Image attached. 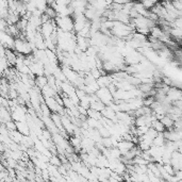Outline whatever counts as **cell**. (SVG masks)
Segmentation results:
<instances>
[{"mask_svg":"<svg viewBox=\"0 0 182 182\" xmlns=\"http://www.w3.org/2000/svg\"><path fill=\"white\" fill-rule=\"evenodd\" d=\"M44 13L47 14L50 18H56V16H57V13H56V11H54V8H51L50 5H48V7L45 9Z\"/></svg>","mask_w":182,"mask_h":182,"instance_id":"19","label":"cell"},{"mask_svg":"<svg viewBox=\"0 0 182 182\" xmlns=\"http://www.w3.org/2000/svg\"><path fill=\"white\" fill-rule=\"evenodd\" d=\"M40 107H41V114H42V116H50L51 111H50V109L47 107L46 103H45L44 101L41 102Z\"/></svg>","mask_w":182,"mask_h":182,"instance_id":"18","label":"cell"},{"mask_svg":"<svg viewBox=\"0 0 182 182\" xmlns=\"http://www.w3.org/2000/svg\"><path fill=\"white\" fill-rule=\"evenodd\" d=\"M41 93H42V96L44 98H47V97H54L57 95V91L54 89V87H51L50 85L46 84L45 86H43L41 89Z\"/></svg>","mask_w":182,"mask_h":182,"instance_id":"9","label":"cell"},{"mask_svg":"<svg viewBox=\"0 0 182 182\" xmlns=\"http://www.w3.org/2000/svg\"><path fill=\"white\" fill-rule=\"evenodd\" d=\"M165 141L166 140L163 135V132H158L157 136L152 140V145H154V146H164Z\"/></svg>","mask_w":182,"mask_h":182,"instance_id":"14","label":"cell"},{"mask_svg":"<svg viewBox=\"0 0 182 182\" xmlns=\"http://www.w3.org/2000/svg\"><path fill=\"white\" fill-rule=\"evenodd\" d=\"M47 84V77L45 75L42 76H35L34 78V85L37 86L38 89H42L43 86Z\"/></svg>","mask_w":182,"mask_h":182,"instance_id":"11","label":"cell"},{"mask_svg":"<svg viewBox=\"0 0 182 182\" xmlns=\"http://www.w3.org/2000/svg\"><path fill=\"white\" fill-rule=\"evenodd\" d=\"M5 127H7L8 131H14V130H16V122H14V120H8L7 122H5Z\"/></svg>","mask_w":182,"mask_h":182,"instance_id":"20","label":"cell"},{"mask_svg":"<svg viewBox=\"0 0 182 182\" xmlns=\"http://www.w3.org/2000/svg\"><path fill=\"white\" fill-rule=\"evenodd\" d=\"M171 5L178 11H182V0H171Z\"/></svg>","mask_w":182,"mask_h":182,"instance_id":"21","label":"cell"},{"mask_svg":"<svg viewBox=\"0 0 182 182\" xmlns=\"http://www.w3.org/2000/svg\"><path fill=\"white\" fill-rule=\"evenodd\" d=\"M166 99L171 102L175 101V100L182 99L181 89H180L179 87H176V86H169L168 91H167V93H166Z\"/></svg>","mask_w":182,"mask_h":182,"instance_id":"5","label":"cell"},{"mask_svg":"<svg viewBox=\"0 0 182 182\" xmlns=\"http://www.w3.org/2000/svg\"><path fill=\"white\" fill-rule=\"evenodd\" d=\"M57 28L64 32H71L73 30V19L71 16H56L54 18Z\"/></svg>","mask_w":182,"mask_h":182,"instance_id":"1","label":"cell"},{"mask_svg":"<svg viewBox=\"0 0 182 182\" xmlns=\"http://www.w3.org/2000/svg\"><path fill=\"white\" fill-rule=\"evenodd\" d=\"M108 158H112V159H120L122 157V152L120 150L117 148V147H111V148H108Z\"/></svg>","mask_w":182,"mask_h":182,"instance_id":"13","label":"cell"},{"mask_svg":"<svg viewBox=\"0 0 182 182\" xmlns=\"http://www.w3.org/2000/svg\"><path fill=\"white\" fill-rule=\"evenodd\" d=\"M14 50L17 52V54H21L24 56H28V54H32V48L30 43L27 40H21V38L17 37L14 40Z\"/></svg>","mask_w":182,"mask_h":182,"instance_id":"2","label":"cell"},{"mask_svg":"<svg viewBox=\"0 0 182 182\" xmlns=\"http://www.w3.org/2000/svg\"><path fill=\"white\" fill-rule=\"evenodd\" d=\"M159 1H164V0H159Z\"/></svg>","mask_w":182,"mask_h":182,"instance_id":"26","label":"cell"},{"mask_svg":"<svg viewBox=\"0 0 182 182\" xmlns=\"http://www.w3.org/2000/svg\"><path fill=\"white\" fill-rule=\"evenodd\" d=\"M16 122V130L19 131L22 135H30V128L26 120H20V122Z\"/></svg>","mask_w":182,"mask_h":182,"instance_id":"8","label":"cell"},{"mask_svg":"<svg viewBox=\"0 0 182 182\" xmlns=\"http://www.w3.org/2000/svg\"><path fill=\"white\" fill-rule=\"evenodd\" d=\"M73 17V16H71ZM73 31L78 32L80 31V30L83 29L85 24L87 22V19L85 18V16L83 14H79V15H73Z\"/></svg>","mask_w":182,"mask_h":182,"instance_id":"4","label":"cell"},{"mask_svg":"<svg viewBox=\"0 0 182 182\" xmlns=\"http://www.w3.org/2000/svg\"><path fill=\"white\" fill-rule=\"evenodd\" d=\"M8 26H9V24L7 22V20L3 19V18H0V31H5V32Z\"/></svg>","mask_w":182,"mask_h":182,"instance_id":"22","label":"cell"},{"mask_svg":"<svg viewBox=\"0 0 182 182\" xmlns=\"http://www.w3.org/2000/svg\"><path fill=\"white\" fill-rule=\"evenodd\" d=\"M149 1H150V2H152L153 5H155V3L159 2V0H149Z\"/></svg>","mask_w":182,"mask_h":182,"instance_id":"25","label":"cell"},{"mask_svg":"<svg viewBox=\"0 0 182 182\" xmlns=\"http://www.w3.org/2000/svg\"><path fill=\"white\" fill-rule=\"evenodd\" d=\"M160 120H161V122H162V124L164 125L165 129H167V128H171V127H173V125H174V120L171 119V116L167 115V114H165V115L163 116V117L161 118Z\"/></svg>","mask_w":182,"mask_h":182,"instance_id":"16","label":"cell"},{"mask_svg":"<svg viewBox=\"0 0 182 182\" xmlns=\"http://www.w3.org/2000/svg\"><path fill=\"white\" fill-rule=\"evenodd\" d=\"M95 94L98 99L106 106L110 105V103L113 101V95H112V93L109 91L108 87H99V89L96 91Z\"/></svg>","mask_w":182,"mask_h":182,"instance_id":"3","label":"cell"},{"mask_svg":"<svg viewBox=\"0 0 182 182\" xmlns=\"http://www.w3.org/2000/svg\"><path fill=\"white\" fill-rule=\"evenodd\" d=\"M106 105H103L99 99H96L94 101H91L89 103V109H93L95 111H98V112H101L102 110L105 109Z\"/></svg>","mask_w":182,"mask_h":182,"instance_id":"12","label":"cell"},{"mask_svg":"<svg viewBox=\"0 0 182 182\" xmlns=\"http://www.w3.org/2000/svg\"><path fill=\"white\" fill-rule=\"evenodd\" d=\"M71 0H56V3L59 5H68Z\"/></svg>","mask_w":182,"mask_h":182,"instance_id":"24","label":"cell"},{"mask_svg":"<svg viewBox=\"0 0 182 182\" xmlns=\"http://www.w3.org/2000/svg\"><path fill=\"white\" fill-rule=\"evenodd\" d=\"M151 128H153L155 130V131L158 132H164L165 131V127L164 125L161 122V120L159 119H154L151 122V125H150Z\"/></svg>","mask_w":182,"mask_h":182,"instance_id":"15","label":"cell"},{"mask_svg":"<svg viewBox=\"0 0 182 182\" xmlns=\"http://www.w3.org/2000/svg\"><path fill=\"white\" fill-rule=\"evenodd\" d=\"M133 8H134V9H135V11L138 13V15L145 16V17H147V16H148L149 10L145 9L144 5H142V2H138V1H134V3H133Z\"/></svg>","mask_w":182,"mask_h":182,"instance_id":"10","label":"cell"},{"mask_svg":"<svg viewBox=\"0 0 182 182\" xmlns=\"http://www.w3.org/2000/svg\"><path fill=\"white\" fill-rule=\"evenodd\" d=\"M87 116L94 118V119H97V120H99L100 118L102 117L101 112L95 111V110H93V109H87Z\"/></svg>","mask_w":182,"mask_h":182,"instance_id":"17","label":"cell"},{"mask_svg":"<svg viewBox=\"0 0 182 182\" xmlns=\"http://www.w3.org/2000/svg\"><path fill=\"white\" fill-rule=\"evenodd\" d=\"M61 122H62L63 128L65 129L66 133L69 134V135H73V129H75V125L71 122V120L69 119L68 116L61 115Z\"/></svg>","mask_w":182,"mask_h":182,"instance_id":"6","label":"cell"},{"mask_svg":"<svg viewBox=\"0 0 182 182\" xmlns=\"http://www.w3.org/2000/svg\"><path fill=\"white\" fill-rule=\"evenodd\" d=\"M142 5H144V8H145V9H147V10H150L151 8H152L153 5H154L152 2H150L149 0H143V1H142Z\"/></svg>","mask_w":182,"mask_h":182,"instance_id":"23","label":"cell"},{"mask_svg":"<svg viewBox=\"0 0 182 182\" xmlns=\"http://www.w3.org/2000/svg\"><path fill=\"white\" fill-rule=\"evenodd\" d=\"M134 145L135 144H134L133 142H130V141H126V140H120V141H118L116 147L119 149L120 152H122V155L124 153H126L127 151H129L131 148H133Z\"/></svg>","mask_w":182,"mask_h":182,"instance_id":"7","label":"cell"}]
</instances>
